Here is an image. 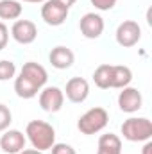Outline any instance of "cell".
Segmentation results:
<instances>
[{"label": "cell", "mask_w": 152, "mask_h": 154, "mask_svg": "<svg viewBox=\"0 0 152 154\" xmlns=\"http://www.w3.org/2000/svg\"><path fill=\"white\" fill-rule=\"evenodd\" d=\"M25 134L18 129H5L0 136V149L7 154H18L25 149Z\"/></svg>", "instance_id": "cell-10"}, {"label": "cell", "mask_w": 152, "mask_h": 154, "mask_svg": "<svg viewBox=\"0 0 152 154\" xmlns=\"http://www.w3.org/2000/svg\"><path fill=\"white\" fill-rule=\"evenodd\" d=\"M116 43L123 48L134 47L140 39H141V27L138 25V22L134 20H123L118 27H116Z\"/></svg>", "instance_id": "cell-5"}, {"label": "cell", "mask_w": 152, "mask_h": 154, "mask_svg": "<svg viewBox=\"0 0 152 154\" xmlns=\"http://www.w3.org/2000/svg\"><path fill=\"white\" fill-rule=\"evenodd\" d=\"M16 75V66L13 61L2 59L0 61V81H9Z\"/></svg>", "instance_id": "cell-18"}, {"label": "cell", "mask_w": 152, "mask_h": 154, "mask_svg": "<svg viewBox=\"0 0 152 154\" xmlns=\"http://www.w3.org/2000/svg\"><path fill=\"white\" fill-rule=\"evenodd\" d=\"M109 122V113L100 108V106H95L91 109H88L84 115L79 116L77 120V129L82 133V134H95V133H100Z\"/></svg>", "instance_id": "cell-4"}, {"label": "cell", "mask_w": 152, "mask_h": 154, "mask_svg": "<svg viewBox=\"0 0 152 154\" xmlns=\"http://www.w3.org/2000/svg\"><path fill=\"white\" fill-rule=\"evenodd\" d=\"M56 2H59L61 5H65V7H68V9H70V7H72V5L75 4L77 0H56Z\"/></svg>", "instance_id": "cell-25"}, {"label": "cell", "mask_w": 152, "mask_h": 154, "mask_svg": "<svg viewBox=\"0 0 152 154\" xmlns=\"http://www.w3.org/2000/svg\"><path fill=\"white\" fill-rule=\"evenodd\" d=\"M99 147L122 151V140H120V136H116L113 133H106V134H102V136L99 138Z\"/></svg>", "instance_id": "cell-17"}, {"label": "cell", "mask_w": 152, "mask_h": 154, "mask_svg": "<svg viewBox=\"0 0 152 154\" xmlns=\"http://www.w3.org/2000/svg\"><path fill=\"white\" fill-rule=\"evenodd\" d=\"M11 122H13L11 109H9L5 104H0V133H4L5 129H9Z\"/></svg>", "instance_id": "cell-19"}, {"label": "cell", "mask_w": 152, "mask_h": 154, "mask_svg": "<svg viewBox=\"0 0 152 154\" xmlns=\"http://www.w3.org/2000/svg\"><path fill=\"white\" fill-rule=\"evenodd\" d=\"M7 41H9V29L4 22H0V50L7 47Z\"/></svg>", "instance_id": "cell-22"}, {"label": "cell", "mask_w": 152, "mask_h": 154, "mask_svg": "<svg viewBox=\"0 0 152 154\" xmlns=\"http://www.w3.org/2000/svg\"><path fill=\"white\" fill-rule=\"evenodd\" d=\"M11 36L20 45H31L38 38V27L31 20H16L11 27Z\"/></svg>", "instance_id": "cell-8"}, {"label": "cell", "mask_w": 152, "mask_h": 154, "mask_svg": "<svg viewBox=\"0 0 152 154\" xmlns=\"http://www.w3.org/2000/svg\"><path fill=\"white\" fill-rule=\"evenodd\" d=\"M65 104V93L57 86H47L39 91V106L47 113H57Z\"/></svg>", "instance_id": "cell-7"}, {"label": "cell", "mask_w": 152, "mask_h": 154, "mask_svg": "<svg viewBox=\"0 0 152 154\" xmlns=\"http://www.w3.org/2000/svg\"><path fill=\"white\" fill-rule=\"evenodd\" d=\"M23 5L18 0H0V20H18Z\"/></svg>", "instance_id": "cell-15"}, {"label": "cell", "mask_w": 152, "mask_h": 154, "mask_svg": "<svg viewBox=\"0 0 152 154\" xmlns=\"http://www.w3.org/2000/svg\"><path fill=\"white\" fill-rule=\"evenodd\" d=\"M48 61H50V65H52L54 68H57V70H66V68H70V66L74 65L75 56H74V52H72L68 47L57 45V47H54V48L50 50Z\"/></svg>", "instance_id": "cell-13"}, {"label": "cell", "mask_w": 152, "mask_h": 154, "mask_svg": "<svg viewBox=\"0 0 152 154\" xmlns=\"http://www.w3.org/2000/svg\"><path fill=\"white\" fill-rule=\"evenodd\" d=\"M120 129L127 142H149L152 138V122L145 116H131L123 120Z\"/></svg>", "instance_id": "cell-3"}, {"label": "cell", "mask_w": 152, "mask_h": 154, "mask_svg": "<svg viewBox=\"0 0 152 154\" xmlns=\"http://www.w3.org/2000/svg\"><path fill=\"white\" fill-rule=\"evenodd\" d=\"M68 11H70V9L65 7V5H61L59 2H56V0H47V2H43V5H41V18L45 20L47 25L59 27V25H63V23L66 22Z\"/></svg>", "instance_id": "cell-6"}, {"label": "cell", "mask_w": 152, "mask_h": 154, "mask_svg": "<svg viewBox=\"0 0 152 154\" xmlns=\"http://www.w3.org/2000/svg\"><path fill=\"white\" fill-rule=\"evenodd\" d=\"M48 81L47 70L34 61H29L22 66L18 77L14 79V91L20 99H32L45 88Z\"/></svg>", "instance_id": "cell-1"}, {"label": "cell", "mask_w": 152, "mask_h": 154, "mask_svg": "<svg viewBox=\"0 0 152 154\" xmlns=\"http://www.w3.org/2000/svg\"><path fill=\"white\" fill-rule=\"evenodd\" d=\"M141 154H152V142H145V145H143V152Z\"/></svg>", "instance_id": "cell-24"}, {"label": "cell", "mask_w": 152, "mask_h": 154, "mask_svg": "<svg viewBox=\"0 0 152 154\" xmlns=\"http://www.w3.org/2000/svg\"><path fill=\"white\" fill-rule=\"evenodd\" d=\"M93 81L100 90H109L111 88V65L108 63L99 65L93 72Z\"/></svg>", "instance_id": "cell-16"}, {"label": "cell", "mask_w": 152, "mask_h": 154, "mask_svg": "<svg viewBox=\"0 0 152 154\" xmlns=\"http://www.w3.org/2000/svg\"><path fill=\"white\" fill-rule=\"evenodd\" d=\"M25 138L31 142L32 149L48 151L56 143V129L45 120H31L25 127Z\"/></svg>", "instance_id": "cell-2"}, {"label": "cell", "mask_w": 152, "mask_h": 154, "mask_svg": "<svg viewBox=\"0 0 152 154\" xmlns=\"http://www.w3.org/2000/svg\"><path fill=\"white\" fill-rule=\"evenodd\" d=\"M50 151H52V154H77L75 149L68 143H54L50 147Z\"/></svg>", "instance_id": "cell-21"}, {"label": "cell", "mask_w": 152, "mask_h": 154, "mask_svg": "<svg viewBox=\"0 0 152 154\" xmlns=\"http://www.w3.org/2000/svg\"><path fill=\"white\" fill-rule=\"evenodd\" d=\"M66 95V99L70 102H75V104H81L88 99L90 95V84L86 79L82 77H72L68 82H66V88L63 91Z\"/></svg>", "instance_id": "cell-12"}, {"label": "cell", "mask_w": 152, "mask_h": 154, "mask_svg": "<svg viewBox=\"0 0 152 154\" xmlns=\"http://www.w3.org/2000/svg\"><path fill=\"white\" fill-rule=\"evenodd\" d=\"M132 81V72L129 66L123 65H111V88H125Z\"/></svg>", "instance_id": "cell-14"}, {"label": "cell", "mask_w": 152, "mask_h": 154, "mask_svg": "<svg viewBox=\"0 0 152 154\" xmlns=\"http://www.w3.org/2000/svg\"><path fill=\"white\" fill-rule=\"evenodd\" d=\"M97 154H122V151H118V149H102V147H99V149H97Z\"/></svg>", "instance_id": "cell-23"}, {"label": "cell", "mask_w": 152, "mask_h": 154, "mask_svg": "<svg viewBox=\"0 0 152 154\" xmlns=\"http://www.w3.org/2000/svg\"><path fill=\"white\" fill-rule=\"evenodd\" d=\"M141 104H143V99L138 88H132V86L122 88L118 95V106L123 113H136L138 109H141Z\"/></svg>", "instance_id": "cell-11"}, {"label": "cell", "mask_w": 152, "mask_h": 154, "mask_svg": "<svg viewBox=\"0 0 152 154\" xmlns=\"http://www.w3.org/2000/svg\"><path fill=\"white\" fill-rule=\"evenodd\" d=\"M23 2H29V4H43L47 0H23Z\"/></svg>", "instance_id": "cell-27"}, {"label": "cell", "mask_w": 152, "mask_h": 154, "mask_svg": "<svg viewBox=\"0 0 152 154\" xmlns=\"http://www.w3.org/2000/svg\"><path fill=\"white\" fill-rule=\"evenodd\" d=\"M81 34L88 39H97L104 32V18L97 13H86L79 22Z\"/></svg>", "instance_id": "cell-9"}, {"label": "cell", "mask_w": 152, "mask_h": 154, "mask_svg": "<svg viewBox=\"0 0 152 154\" xmlns=\"http://www.w3.org/2000/svg\"><path fill=\"white\" fill-rule=\"evenodd\" d=\"M18 154H43V152L38 151V149H23L22 152H18Z\"/></svg>", "instance_id": "cell-26"}, {"label": "cell", "mask_w": 152, "mask_h": 154, "mask_svg": "<svg viewBox=\"0 0 152 154\" xmlns=\"http://www.w3.org/2000/svg\"><path fill=\"white\" fill-rule=\"evenodd\" d=\"M90 2L99 11H109V9H113L114 5H116L118 0H90Z\"/></svg>", "instance_id": "cell-20"}]
</instances>
